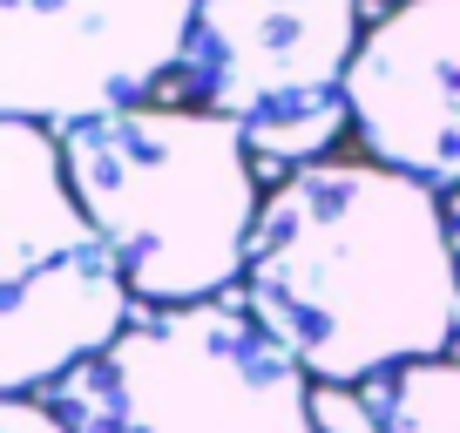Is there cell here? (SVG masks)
Returning <instances> with one entry per match:
<instances>
[{
  "instance_id": "1",
  "label": "cell",
  "mask_w": 460,
  "mask_h": 433,
  "mask_svg": "<svg viewBox=\"0 0 460 433\" xmlns=\"http://www.w3.org/2000/svg\"><path fill=\"white\" fill-rule=\"evenodd\" d=\"M244 305L325 386H366L460 346L447 197L379 156H325L264 197Z\"/></svg>"
},
{
  "instance_id": "5",
  "label": "cell",
  "mask_w": 460,
  "mask_h": 433,
  "mask_svg": "<svg viewBox=\"0 0 460 433\" xmlns=\"http://www.w3.org/2000/svg\"><path fill=\"white\" fill-rule=\"evenodd\" d=\"M359 48V0H197L176 88L190 109L237 122L258 163L305 170L352 129Z\"/></svg>"
},
{
  "instance_id": "7",
  "label": "cell",
  "mask_w": 460,
  "mask_h": 433,
  "mask_svg": "<svg viewBox=\"0 0 460 433\" xmlns=\"http://www.w3.org/2000/svg\"><path fill=\"white\" fill-rule=\"evenodd\" d=\"M352 129L366 156L460 190V0H400L366 28L352 61Z\"/></svg>"
},
{
  "instance_id": "12",
  "label": "cell",
  "mask_w": 460,
  "mask_h": 433,
  "mask_svg": "<svg viewBox=\"0 0 460 433\" xmlns=\"http://www.w3.org/2000/svg\"><path fill=\"white\" fill-rule=\"evenodd\" d=\"M393 7H400V0H393Z\"/></svg>"
},
{
  "instance_id": "9",
  "label": "cell",
  "mask_w": 460,
  "mask_h": 433,
  "mask_svg": "<svg viewBox=\"0 0 460 433\" xmlns=\"http://www.w3.org/2000/svg\"><path fill=\"white\" fill-rule=\"evenodd\" d=\"M312 413H318V433H379V420L359 400V386H318Z\"/></svg>"
},
{
  "instance_id": "4",
  "label": "cell",
  "mask_w": 460,
  "mask_h": 433,
  "mask_svg": "<svg viewBox=\"0 0 460 433\" xmlns=\"http://www.w3.org/2000/svg\"><path fill=\"white\" fill-rule=\"evenodd\" d=\"M129 318L136 291L68 183L61 129L0 116V393L61 386Z\"/></svg>"
},
{
  "instance_id": "8",
  "label": "cell",
  "mask_w": 460,
  "mask_h": 433,
  "mask_svg": "<svg viewBox=\"0 0 460 433\" xmlns=\"http://www.w3.org/2000/svg\"><path fill=\"white\" fill-rule=\"evenodd\" d=\"M359 400L373 406L379 433H460V352L393 366L366 379Z\"/></svg>"
},
{
  "instance_id": "3",
  "label": "cell",
  "mask_w": 460,
  "mask_h": 433,
  "mask_svg": "<svg viewBox=\"0 0 460 433\" xmlns=\"http://www.w3.org/2000/svg\"><path fill=\"white\" fill-rule=\"evenodd\" d=\"M48 406L75 433H318L312 373L237 298L136 312Z\"/></svg>"
},
{
  "instance_id": "10",
  "label": "cell",
  "mask_w": 460,
  "mask_h": 433,
  "mask_svg": "<svg viewBox=\"0 0 460 433\" xmlns=\"http://www.w3.org/2000/svg\"><path fill=\"white\" fill-rule=\"evenodd\" d=\"M0 433H75V427L48 400H34V393H7L0 400Z\"/></svg>"
},
{
  "instance_id": "11",
  "label": "cell",
  "mask_w": 460,
  "mask_h": 433,
  "mask_svg": "<svg viewBox=\"0 0 460 433\" xmlns=\"http://www.w3.org/2000/svg\"><path fill=\"white\" fill-rule=\"evenodd\" d=\"M447 231H454V264H460V190L447 197Z\"/></svg>"
},
{
  "instance_id": "6",
  "label": "cell",
  "mask_w": 460,
  "mask_h": 433,
  "mask_svg": "<svg viewBox=\"0 0 460 433\" xmlns=\"http://www.w3.org/2000/svg\"><path fill=\"white\" fill-rule=\"evenodd\" d=\"M197 0H0V116L75 129L176 75Z\"/></svg>"
},
{
  "instance_id": "2",
  "label": "cell",
  "mask_w": 460,
  "mask_h": 433,
  "mask_svg": "<svg viewBox=\"0 0 460 433\" xmlns=\"http://www.w3.org/2000/svg\"><path fill=\"white\" fill-rule=\"evenodd\" d=\"M61 163L143 305H203L244 285L264 197L237 122L190 102H136L61 129Z\"/></svg>"
}]
</instances>
